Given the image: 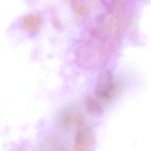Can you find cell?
<instances>
[{
	"label": "cell",
	"instance_id": "obj_5",
	"mask_svg": "<svg viewBox=\"0 0 151 151\" xmlns=\"http://www.w3.org/2000/svg\"><path fill=\"white\" fill-rule=\"evenodd\" d=\"M72 7L77 16L80 17L86 15L88 12V6L80 1H72Z\"/></svg>",
	"mask_w": 151,
	"mask_h": 151
},
{
	"label": "cell",
	"instance_id": "obj_1",
	"mask_svg": "<svg viewBox=\"0 0 151 151\" xmlns=\"http://www.w3.org/2000/svg\"><path fill=\"white\" fill-rule=\"evenodd\" d=\"M121 87L120 80L111 72L106 71L99 76L94 95L106 104L116 97L120 93Z\"/></svg>",
	"mask_w": 151,
	"mask_h": 151
},
{
	"label": "cell",
	"instance_id": "obj_4",
	"mask_svg": "<svg viewBox=\"0 0 151 151\" xmlns=\"http://www.w3.org/2000/svg\"><path fill=\"white\" fill-rule=\"evenodd\" d=\"M84 106L89 113L93 115H98L101 114L104 111L106 104L100 101L93 94L86 97Z\"/></svg>",
	"mask_w": 151,
	"mask_h": 151
},
{
	"label": "cell",
	"instance_id": "obj_2",
	"mask_svg": "<svg viewBox=\"0 0 151 151\" xmlns=\"http://www.w3.org/2000/svg\"><path fill=\"white\" fill-rule=\"evenodd\" d=\"M58 122L61 126H69L80 124L83 120L82 114L74 107H68L63 110L58 115Z\"/></svg>",
	"mask_w": 151,
	"mask_h": 151
},
{
	"label": "cell",
	"instance_id": "obj_3",
	"mask_svg": "<svg viewBox=\"0 0 151 151\" xmlns=\"http://www.w3.org/2000/svg\"><path fill=\"white\" fill-rule=\"evenodd\" d=\"M42 24L41 15L37 12L29 13L21 19L22 28L28 33H36L41 28Z\"/></svg>",
	"mask_w": 151,
	"mask_h": 151
}]
</instances>
